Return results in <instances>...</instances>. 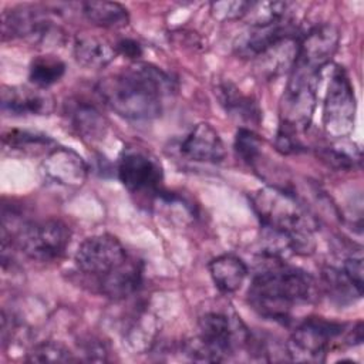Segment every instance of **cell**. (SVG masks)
<instances>
[{
  "label": "cell",
  "instance_id": "cell-1",
  "mask_svg": "<svg viewBox=\"0 0 364 364\" xmlns=\"http://www.w3.org/2000/svg\"><path fill=\"white\" fill-rule=\"evenodd\" d=\"M175 90L172 78L148 63H134L100 81L97 92L119 117L148 121L161 115L164 100Z\"/></svg>",
  "mask_w": 364,
  "mask_h": 364
},
{
  "label": "cell",
  "instance_id": "cell-2",
  "mask_svg": "<svg viewBox=\"0 0 364 364\" xmlns=\"http://www.w3.org/2000/svg\"><path fill=\"white\" fill-rule=\"evenodd\" d=\"M316 297V282L306 270L284 262L257 272L247 290L249 304L264 318L289 323L294 307L311 303Z\"/></svg>",
  "mask_w": 364,
  "mask_h": 364
},
{
  "label": "cell",
  "instance_id": "cell-3",
  "mask_svg": "<svg viewBox=\"0 0 364 364\" xmlns=\"http://www.w3.org/2000/svg\"><path fill=\"white\" fill-rule=\"evenodd\" d=\"M249 200L263 228L291 236L300 253L313 249V232L317 222L291 193L277 186H264L252 192Z\"/></svg>",
  "mask_w": 364,
  "mask_h": 364
},
{
  "label": "cell",
  "instance_id": "cell-4",
  "mask_svg": "<svg viewBox=\"0 0 364 364\" xmlns=\"http://www.w3.org/2000/svg\"><path fill=\"white\" fill-rule=\"evenodd\" d=\"M199 333L183 344V353L193 361L220 363L237 347H245L249 330L237 316L225 311H206L198 320Z\"/></svg>",
  "mask_w": 364,
  "mask_h": 364
},
{
  "label": "cell",
  "instance_id": "cell-5",
  "mask_svg": "<svg viewBox=\"0 0 364 364\" xmlns=\"http://www.w3.org/2000/svg\"><path fill=\"white\" fill-rule=\"evenodd\" d=\"M347 334L346 324L323 317H309L291 333L286 353L291 361L321 363L341 336Z\"/></svg>",
  "mask_w": 364,
  "mask_h": 364
},
{
  "label": "cell",
  "instance_id": "cell-6",
  "mask_svg": "<svg viewBox=\"0 0 364 364\" xmlns=\"http://www.w3.org/2000/svg\"><path fill=\"white\" fill-rule=\"evenodd\" d=\"M320 74L300 68L290 70V78L280 101V125L301 134L310 124L317 101Z\"/></svg>",
  "mask_w": 364,
  "mask_h": 364
},
{
  "label": "cell",
  "instance_id": "cell-7",
  "mask_svg": "<svg viewBox=\"0 0 364 364\" xmlns=\"http://www.w3.org/2000/svg\"><path fill=\"white\" fill-rule=\"evenodd\" d=\"M18 249L37 262H53L65 252L71 232L58 219L21 223L13 235Z\"/></svg>",
  "mask_w": 364,
  "mask_h": 364
},
{
  "label": "cell",
  "instance_id": "cell-8",
  "mask_svg": "<svg viewBox=\"0 0 364 364\" xmlns=\"http://www.w3.org/2000/svg\"><path fill=\"white\" fill-rule=\"evenodd\" d=\"M355 95L348 74L340 65L333 70L323 104V128L327 135L343 139L348 136L355 121Z\"/></svg>",
  "mask_w": 364,
  "mask_h": 364
},
{
  "label": "cell",
  "instance_id": "cell-9",
  "mask_svg": "<svg viewBox=\"0 0 364 364\" xmlns=\"http://www.w3.org/2000/svg\"><path fill=\"white\" fill-rule=\"evenodd\" d=\"M1 34L7 38H27L36 44H48L61 37V30L50 18L47 7L20 4L3 11Z\"/></svg>",
  "mask_w": 364,
  "mask_h": 364
},
{
  "label": "cell",
  "instance_id": "cell-10",
  "mask_svg": "<svg viewBox=\"0 0 364 364\" xmlns=\"http://www.w3.org/2000/svg\"><path fill=\"white\" fill-rule=\"evenodd\" d=\"M118 179L131 193L156 195L164 179L162 166L155 156L139 148H125L117 168Z\"/></svg>",
  "mask_w": 364,
  "mask_h": 364
},
{
  "label": "cell",
  "instance_id": "cell-11",
  "mask_svg": "<svg viewBox=\"0 0 364 364\" xmlns=\"http://www.w3.org/2000/svg\"><path fill=\"white\" fill-rule=\"evenodd\" d=\"M128 259L122 243L109 233L87 237L77 249L74 262L77 269L98 280Z\"/></svg>",
  "mask_w": 364,
  "mask_h": 364
},
{
  "label": "cell",
  "instance_id": "cell-12",
  "mask_svg": "<svg viewBox=\"0 0 364 364\" xmlns=\"http://www.w3.org/2000/svg\"><path fill=\"white\" fill-rule=\"evenodd\" d=\"M340 43V33L331 24H320L300 36L293 67L320 74L330 64ZM291 67V68H293Z\"/></svg>",
  "mask_w": 364,
  "mask_h": 364
},
{
  "label": "cell",
  "instance_id": "cell-13",
  "mask_svg": "<svg viewBox=\"0 0 364 364\" xmlns=\"http://www.w3.org/2000/svg\"><path fill=\"white\" fill-rule=\"evenodd\" d=\"M293 36H299V30L291 18L269 24L249 26L236 37L233 50L240 58L256 60L277 43Z\"/></svg>",
  "mask_w": 364,
  "mask_h": 364
},
{
  "label": "cell",
  "instance_id": "cell-14",
  "mask_svg": "<svg viewBox=\"0 0 364 364\" xmlns=\"http://www.w3.org/2000/svg\"><path fill=\"white\" fill-rule=\"evenodd\" d=\"M41 171L48 182L74 189L85 182L88 165L71 148L55 146L46 155Z\"/></svg>",
  "mask_w": 364,
  "mask_h": 364
},
{
  "label": "cell",
  "instance_id": "cell-15",
  "mask_svg": "<svg viewBox=\"0 0 364 364\" xmlns=\"http://www.w3.org/2000/svg\"><path fill=\"white\" fill-rule=\"evenodd\" d=\"M1 109L11 117L48 115L54 109V100L48 92L37 87H4L1 91Z\"/></svg>",
  "mask_w": 364,
  "mask_h": 364
},
{
  "label": "cell",
  "instance_id": "cell-16",
  "mask_svg": "<svg viewBox=\"0 0 364 364\" xmlns=\"http://www.w3.org/2000/svg\"><path fill=\"white\" fill-rule=\"evenodd\" d=\"M182 156L206 164H219L225 159L226 151L218 131L208 122L196 124L179 145Z\"/></svg>",
  "mask_w": 364,
  "mask_h": 364
},
{
  "label": "cell",
  "instance_id": "cell-17",
  "mask_svg": "<svg viewBox=\"0 0 364 364\" xmlns=\"http://www.w3.org/2000/svg\"><path fill=\"white\" fill-rule=\"evenodd\" d=\"M64 115L70 128L84 141L95 142L107 132V119L102 112L90 101L73 98L64 104Z\"/></svg>",
  "mask_w": 364,
  "mask_h": 364
},
{
  "label": "cell",
  "instance_id": "cell-18",
  "mask_svg": "<svg viewBox=\"0 0 364 364\" xmlns=\"http://www.w3.org/2000/svg\"><path fill=\"white\" fill-rule=\"evenodd\" d=\"M144 264L135 257L128 259L117 269L97 280L98 290L111 300H122L136 293L142 284Z\"/></svg>",
  "mask_w": 364,
  "mask_h": 364
},
{
  "label": "cell",
  "instance_id": "cell-19",
  "mask_svg": "<svg viewBox=\"0 0 364 364\" xmlns=\"http://www.w3.org/2000/svg\"><path fill=\"white\" fill-rule=\"evenodd\" d=\"M73 54L81 67L102 70L114 61L118 53L115 46L109 44L107 40L91 34H81L74 40Z\"/></svg>",
  "mask_w": 364,
  "mask_h": 364
},
{
  "label": "cell",
  "instance_id": "cell-20",
  "mask_svg": "<svg viewBox=\"0 0 364 364\" xmlns=\"http://www.w3.org/2000/svg\"><path fill=\"white\" fill-rule=\"evenodd\" d=\"M208 269L215 286L225 294L237 291L249 273L246 263L232 253H225L212 259Z\"/></svg>",
  "mask_w": 364,
  "mask_h": 364
},
{
  "label": "cell",
  "instance_id": "cell-21",
  "mask_svg": "<svg viewBox=\"0 0 364 364\" xmlns=\"http://www.w3.org/2000/svg\"><path fill=\"white\" fill-rule=\"evenodd\" d=\"M216 97L228 115L249 125H259L262 112L257 102L252 97L245 95L235 84L229 81L219 84Z\"/></svg>",
  "mask_w": 364,
  "mask_h": 364
},
{
  "label": "cell",
  "instance_id": "cell-22",
  "mask_svg": "<svg viewBox=\"0 0 364 364\" xmlns=\"http://www.w3.org/2000/svg\"><path fill=\"white\" fill-rule=\"evenodd\" d=\"M300 36L301 34L289 37L259 55L255 60L257 71L266 78H274L276 75L290 71L297 55Z\"/></svg>",
  "mask_w": 364,
  "mask_h": 364
},
{
  "label": "cell",
  "instance_id": "cell-23",
  "mask_svg": "<svg viewBox=\"0 0 364 364\" xmlns=\"http://www.w3.org/2000/svg\"><path fill=\"white\" fill-rule=\"evenodd\" d=\"M82 16L94 26L102 28H122L129 23L128 10L117 1H84Z\"/></svg>",
  "mask_w": 364,
  "mask_h": 364
},
{
  "label": "cell",
  "instance_id": "cell-24",
  "mask_svg": "<svg viewBox=\"0 0 364 364\" xmlns=\"http://www.w3.org/2000/svg\"><path fill=\"white\" fill-rule=\"evenodd\" d=\"M323 287L327 294L338 303H353L363 296V291L348 279L341 267L324 266L321 270Z\"/></svg>",
  "mask_w": 364,
  "mask_h": 364
},
{
  "label": "cell",
  "instance_id": "cell-25",
  "mask_svg": "<svg viewBox=\"0 0 364 364\" xmlns=\"http://www.w3.org/2000/svg\"><path fill=\"white\" fill-rule=\"evenodd\" d=\"M64 74H65L64 61L55 55L44 54V55L36 57L31 61L30 70H28V80L34 87L46 90L53 84L58 82Z\"/></svg>",
  "mask_w": 364,
  "mask_h": 364
},
{
  "label": "cell",
  "instance_id": "cell-26",
  "mask_svg": "<svg viewBox=\"0 0 364 364\" xmlns=\"http://www.w3.org/2000/svg\"><path fill=\"white\" fill-rule=\"evenodd\" d=\"M28 363H71L77 361L73 353L58 341H43L36 344L26 357Z\"/></svg>",
  "mask_w": 364,
  "mask_h": 364
},
{
  "label": "cell",
  "instance_id": "cell-27",
  "mask_svg": "<svg viewBox=\"0 0 364 364\" xmlns=\"http://www.w3.org/2000/svg\"><path fill=\"white\" fill-rule=\"evenodd\" d=\"M235 152L249 166H255L262 155V139L250 128L240 127L235 136Z\"/></svg>",
  "mask_w": 364,
  "mask_h": 364
},
{
  "label": "cell",
  "instance_id": "cell-28",
  "mask_svg": "<svg viewBox=\"0 0 364 364\" xmlns=\"http://www.w3.org/2000/svg\"><path fill=\"white\" fill-rule=\"evenodd\" d=\"M347 146H326L321 148L317 155L318 158L328 166L334 169H354L357 165H360L361 154L358 148H353L351 151L346 149Z\"/></svg>",
  "mask_w": 364,
  "mask_h": 364
},
{
  "label": "cell",
  "instance_id": "cell-29",
  "mask_svg": "<svg viewBox=\"0 0 364 364\" xmlns=\"http://www.w3.org/2000/svg\"><path fill=\"white\" fill-rule=\"evenodd\" d=\"M3 144L13 149H31L34 146H47L53 144L48 135L27 129H9L3 135Z\"/></svg>",
  "mask_w": 364,
  "mask_h": 364
},
{
  "label": "cell",
  "instance_id": "cell-30",
  "mask_svg": "<svg viewBox=\"0 0 364 364\" xmlns=\"http://www.w3.org/2000/svg\"><path fill=\"white\" fill-rule=\"evenodd\" d=\"M252 1L232 0V1H213L210 3V13L219 21H230L243 18Z\"/></svg>",
  "mask_w": 364,
  "mask_h": 364
},
{
  "label": "cell",
  "instance_id": "cell-31",
  "mask_svg": "<svg viewBox=\"0 0 364 364\" xmlns=\"http://www.w3.org/2000/svg\"><path fill=\"white\" fill-rule=\"evenodd\" d=\"M341 269L348 276V279L363 291V256H361V252L346 257Z\"/></svg>",
  "mask_w": 364,
  "mask_h": 364
},
{
  "label": "cell",
  "instance_id": "cell-32",
  "mask_svg": "<svg viewBox=\"0 0 364 364\" xmlns=\"http://www.w3.org/2000/svg\"><path fill=\"white\" fill-rule=\"evenodd\" d=\"M117 53L118 54H122L125 55L127 58L129 60H134L136 63V60L142 55V46L134 40V38H129V37H125V38H121L117 46Z\"/></svg>",
  "mask_w": 364,
  "mask_h": 364
},
{
  "label": "cell",
  "instance_id": "cell-33",
  "mask_svg": "<svg viewBox=\"0 0 364 364\" xmlns=\"http://www.w3.org/2000/svg\"><path fill=\"white\" fill-rule=\"evenodd\" d=\"M82 354L88 361H107V350L100 341H88L82 347Z\"/></svg>",
  "mask_w": 364,
  "mask_h": 364
}]
</instances>
